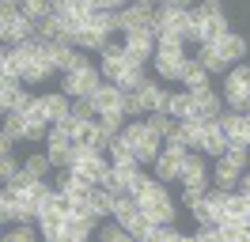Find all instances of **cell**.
Listing matches in <instances>:
<instances>
[{"label":"cell","instance_id":"cell-1","mask_svg":"<svg viewBox=\"0 0 250 242\" xmlns=\"http://www.w3.org/2000/svg\"><path fill=\"white\" fill-rule=\"evenodd\" d=\"M103 83V72H95V64L80 68V72H61V91L68 99H80V95H95Z\"/></svg>","mask_w":250,"mask_h":242},{"label":"cell","instance_id":"cell-2","mask_svg":"<svg viewBox=\"0 0 250 242\" xmlns=\"http://www.w3.org/2000/svg\"><path fill=\"white\" fill-rule=\"evenodd\" d=\"M125 60L129 64H144L156 57V30H129L125 34Z\"/></svg>","mask_w":250,"mask_h":242},{"label":"cell","instance_id":"cell-3","mask_svg":"<svg viewBox=\"0 0 250 242\" xmlns=\"http://www.w3.org/2000/svg\"><path fill=\"white\" fill-rule=\"evenodd\" d=\"M38 34V27H34L27 15H0V42L4 45H19V42H27V38H34Z\"/></svg>","mask_w":250,"mask_h":242},{"label":"cell","instance_id":"cell-4","mask_svg":"<svg viewBox=\"0 0 250 242\" xmlns=\"http://www.w3.org/2000/svg\"><path fill=\"white\" fill-rule=\"evenodd\" d=\"M152 8L156 4H125V8H118V30H152Z\"/></svg>","mask_w":250,"mask_h":242},{"label":"cell","instance_id":"cell-5","mask_svg":"<svg viewBox=\"0 0 250 242\" xmlns=\"http://www.w3.org/2000/svg\"><path fill=\"white\" fill-rule=\"evenodd\" d=\"M178 182H182V185H212L201 151H186V159H182V166H178Z\"/></svg>","mask_w":250,"mask_h":242},{"label":"cell","instance_id":"cell-6","mask_svg":"<svg viewBox=\"0 0 250 242\" xmlns=\"http://www.w3.org/2000/svg\"><path fill=\"white\" fill-rule=\"evenodd\" d=\"M193 151H205V155H212V159H220V155L228 151V136L220 133L216 121L201 125V136H197V148H193Z\"/></svg>","mask_w":250,"mask_h":242},{"label":"cell","instance_id":"cell-7","mask_svg":"<svg viewBox=\"0 0 250 242\" xmlns=\"http://www.w3.org/2000/svg\"><path fill=\"white\" fill-rule=\"evenodd\" d=\"M91 231H95L91 216L68 212V216H64V227H61V242H83V239H91Z\"/></svg>","mask_w":250,"mask_h":242},{"label":"cell","instance_id":"cell-8","mask_svg":"<svg viewBox=\"0 0 250 242\" xmlns=\"http://www.w3.org/2000/svg\"><path fill=\"white\" fill-rule=\"evenodd\" d=\"M137 95H141V102H144V114L167 110V102H171V91H163L156 80H144L141 87H137Z\"/></svg>","mask_w":250,"mask_h":242},{"label":"cell","instance_id":"cell-9","mask_svg":"<svg viewBox=\"0 0 250 242\" xmlns=\"http://www.w3.org/2000/svg\"><path fill=\"white\" fill-rule=\"evenodd\" d=\"M91 99H95V110H99V114H114V110H122V87L110 83V80L99 83V91H95Z\"/></svg>","mask_w":250,"mask_h":242},{"label":"cell","instance_id":"cell-10","mask_svg":"<svg viewBox=\"0 0 250 242\" xmlns=\"http://www.w3.org/2000/svg\"><path fill=\"white\" fill-rule=\"evenodd\" d=\"M239 166H231L228 159H216V166H212V174H208V182L216 185V189H224V193H231V189H239Z\"/></svg>","mask_w":250,"mask_h":242},{"label":"cell","instance_id":"cell-11","mask_svg":"<svg viewBox=\"0 0 250 242\" xmlns=\"http://www.w3.org/2000/svg\"><path fill=\"white\" fill-rule=\"evenodd\" d=\"M159 151H163V136L152 133V129H148V133H144L141 140L133 144V155H137V163H141V166L156 163V155H159Z\"/></svg>","mask_w":250,"mask_h":242},{"label":"cell","instance_id":"cell-12","mask_svg":"<svg viewBox=\"0 0 250 242\" xmlns=\"http://www.w3.org/2000/svg\"><path fill=\"white\" fill-rule=\"evenodd\" d=\"M110 42V30H103V27H95V23H83V27L76 30V49H103V45Z\"/></svg>","mask_w":250,"mask_h":242},{"label":"cell","instance_id":"cell-13","mask_svg":"<svg viewBox=\"0 0 250 242\" xmlns=\"http://www.w3.org/2000/svg\"><path fill=\"white\" fill-rule=\"evenodd\" d=\"M186 53H156V76L159 80H182Z\"/></svg>","mask_w":250,"mask_h":242},{"label":"cell","instance_id":"cell-14","mask_svg":"<svg viewBox=\"0 0 250 242\" xmlns=\"http://www.w3.org/2000/svg\"><path fill=\"white\" fill-rule=\"evenodd\" d=\"M38 212H42V204H38V201H34V197L27 193V189H23V193L16 197L12 220H16V223H38Z\"/></svg>","mask_w":250,"mask_h":242},{"label":"cell","instance_id":"cell-15","mask_svg":"<svg viewBox=\"0 0 250 242\" xmlns=\"http://www.w3.org/2000/svg\"><path fill=\"white\" fill-rule=\"evenodd\" d=\"M197 60L208 68V76H212V72H224V68L231 64V60L220 53V45H216V42H201V45H197Z\"/></svg>","mask_w":250,"mask_h":242},{"label":"cell","instance_id":"cell-16","mask_svg":"<svg viewBox=\"0 0 250 242\" xmlns=\"http://www.w3.org/2000/svg\"><path fill=\"white\" fill-rule=\"evenodd\" d=\"M137 216H141V201H137V197L133 193H122V197H114V220H118V223H133V220H137Z\"/></svg>","mask_w":250,"mask_h":242},{"label":"cell","instance_id":"cell-17","mask_svg":"<svg viewBox=\"0 0 250 242\" xmlns=\"http://www.w3.org/2000/svg\"><path fill=\"white\" fill-rule=\"evenodd\" d=\"M189 212L197 216V223H220V220H224V208H220V204H212V197H208V193L197 197V201L189 204Z\"/></svg>","mask_w":250,"mask_h":242},{"label":"cell","instance_id":"cell-18","mask_svg":"<svg viewBox=\"0 0 250 242\" xmlns=\"http://www.w3.org/2000/svg\"><path fill=\"white\" fill-rule=\"evenodd\" d=\"M42 106H46V118H49V125L53 121H61L68 110H72V99L64 95V91H53V95H42Z\"/></svg>","mask_w":250,"mask_h":242},{"label":"cell","instance_id":"cell-19","mask_svg":"<svg viewBox=\"0 0 250 242\" xmlns=\"http://www.w3.org/2000/svg\"><path fill=\"white\" fill-rule=\"evenodd\" d=\"M49 72H53V64H49V57L42 53V57H31L27 64H23L19 80H23V83H42V80H46Z\"/></svg>","mask_w":250,"mask_h":242},{"label":"cell","instance_id":"cell-20","mask_svg":"<svg viewBox=\"0 0 250 242\" xmlns=\"http://www.w3.org/2000/svg\"><path fill=\"white\" fill-rule=\"evenodd\" d=\"M193 12H197V8H193ZM201 15V12H197ZM201 23H205V42H216V38H224V34H228V15H224V8H220V12H212V15H201Z\"/></svg>","mask_w":250,"mask_h":242},{"label":"cell","instance_id":"cell-21","mask_svg":"<svg viewBox=\"0 0 250 242\" xmlns=\"http://www.w3.org/2000/svg\"><path fill=\"white\" fill-rule=\"evenodd\" d=\"M182 83H186L189 91L205 87V83H208V68H205L197 57H186V64H182Z\"/></svg>","mask_w":250,"mask_h":242},{"label":"cell","instance_id":"cell-22","mask_svg":"<svg viewBox=\"0 0 250 242\" xmlns=\"http://www.w3.org/2000/svg\"><path fill=\"white\" fill-rule=\"evenodd\" d=\"M216 45H220V53L228 60H239V57H247V38H239L235 30H228L224 38H216Z\"/></svg>","mask_w":250,"mask_h":242},{"label":"cell","instance_id":"cell-23","mask_svg":"<svg viewBox=\"0 0 250 242\" xmlns=\"http://www.w3.org/2000/svg\"><path fill=\"white\" fill-rule=\"evenodd\" d=\"M144 125H148L152 133H159V136H171L174 129H178V118H171L167 110H156V114H144Z\"/></svg>","mask_w":250,"mask_h":242},{"label":"cell","instance_id":"cell-24","mask_svg":"<svg viewBox=\"0 0 250 242\" xmlns=\"http://www.w3.org/2000/svg\"><path fill=\"white\" fill-rule=\"evenodd\" d=\"M167 114L171 118H178V121H186L189 114H193V91H178V95H171V102H167Z\"/></svg>","mask_w":250,"mask_h":242},{"label":"cell","instance_id":"cell-25","mask_svg":"<svg viewBox=\"0 0 250 242\" xmlns=\"http://www.w3.org/2000/svg\"><path fill=\"white\" fill-rule=\"evenodd\" d=\"M152 166H156V178L159 182H178V166H182V159H174V155H167V151H159Z\"/></svg>","mask_w":250,"mask_h":242},{"label":"cell","instance_id":"cell-26","mask_svg":"<svg viewBox=\"0 0 250 242\" xmlns=\"http://www.w3.org/2000/svg\"><path fill=\"white\" fill-rule=\"evenodd\" d=\"M0 129L12 136V140H23V129H27V114H19V110H4V114H0Z\"/></svg>","mask_w":250,"mask_h":242},{"label":"cell","instance_id":"cell-27","mask_svg":"<svg viewBox=\"0 0 250 242\" xmlns=\"http://www.w3.org/2000/svg\"><path fill=\"white\" fill-rule=\"evenodd\" d=\"M144 80H148V76H144V64H125V68H122V76H118L114 83H118L122 91H137V87L144 83Z\"/></svg>","mask_w":250,"mask_h":242},{"label":"cell","instance_id":"cell-28","mask_svg":"<svg viewBox=\"0 0 250 242\" xmlns=\"http://www.w3.org/2000/svg\"><path fill=\"white\" fill-rule=\"evenodd\" d=\"M156 53H186V38L171 34V30H159L156 34Z\"/></svg>","mask_w":250,"mask_h":242},{"label":"cell","instance_id":"cell-29","mask_svg":"<svg viewBox=\"0 0 250 242\" xmlns=\"http://www.w3.org/2000/svg\"><path fill=\"white\" fill-rule=\"evenodd\" d=\"M110 166H129V170H133V166H141V163H137V155H133L129 144L114 140V144H110Z\"/></svg>","mask_w":250,"mask_h":242},{"label":"cell","instance_id":"cell-30","mask_svg":"<svg viewBox=\"0 0 250 242\" xmlns=\"http://www.w3.org/2000/svg\"><path fill=\"white\" fill-rule=\"evenodd\" d=\"M224 91H250V64H235L231 72H228Z\"/></svg>","mask_w":250,"mask_h":242},{"label":"cell","instance_id":"cell-31","mask_svg":"<svg viewBox=\"0 0 250 242\" xmlns=\"http://www.w3.org/2000/svg\"><path fill=\"white\" fill-rule=\"evenodd\" d=\"M91 204L99 216H114V193H110L106 185H95L91 189Z\"/></svg>","mask_w":250,"mask_h":242},{"label":"cell","instance_id":"cell-32","mask_svg":"<svg viewBox=\"0 0 250 242\" xmlns=\"http://www.w3.org/2000/svg\"><path fill=\"white\" fill-rule=\"evenodd\" d=\"M19 15H27L31 23H38V19L49 15V0H19Z\"/></svg>","mask_w":250,"mask_h":242},{"label":"cell","instance_id":"cell-33","mask_svg":"<svg viewBox=\"0 0 250 242\" xmlns=\"http://www.w3.org/2000/svg\"><path fill=\"white\" fill-rule=\"evenodd\" d=\"M125 231H129V239H156V223H152L144 212H141V216H137L129 227H125Z\"/></svg>","mask_w":250,"mask_h":242},{"label":"cell","instance_id":"cell-34","mask_svg":"<svg viewBox=\"0 0 250 242\" xmlns=\"http://www.w3.org/2000/svg\"><path fill=\"white\" fill-rule=\"evenodd\" d=\"M152 185H156V174H144L141 166H137V170H133V178H129V193H133V197H144Z\"/></svg>","mask_w":250,"mask_h":242},{"label":"cell","instance_id":"cell-35","mask_svg":"<svg viewBox=\"0 0 250 242\" xmlns=\"http://www.w3.org/2000/svg\"><path fill=\"white\" fill-rule=\"evenodd\" d=\"M72 114H76L80 121H95V118H99L95 99H91V95H80V99H72Z\"/></svg>","mask_w":250,"mask_h":242},{"label":"cell","instance_id":"cell-36","mask_svg":"<svg viewBox=\"0 0 250 242\" xmlns=\"http://www.w3.org/2000/svg\"><path fill=\"white\" fill-rule=\"evenodd\" d=\"M23 166L31 170L34 178H46L49 170H53V163H49V155H46V151H34V155H31V159H27V163H23Z\"/></svg>","mask_w":250,"mask_h":242},{"label":"cell","instance_id":"cell-37","mask_svg":"<svg viewBox=\"0 0 250 242\" xmlns=\"http://www.w3.org/2000/svg\"><path fill=\"white\" fill-rule=\"evenodd\" d=\"M122 114L125 118H141L144 114V102H141L137 91H122Z\"/></svg>","mask_w":250,"mask_h":242},{"label":"cell","instance_id":"cell-38","mask_svg":"<svg viewBox=\"0 0 250 242\" xmlns=\"http://www.w3.org/2000/svg\"><path fill=\"white\" fill-rule=\"evenodd\" d=\"M182 38H186V42H197V45L205 42V23H201L197 12H189V23H186V30H182Z\"/></svg>","mask_w":250,"mask_h":242},{"label":"cell","instance_id":"cell-39","mask_svg":"<svg viewBox=\"0 0 250 242\" xmlns=\"http://www.w3.org/2000/svg\"><path fill=\"white\" fill-rule=\"evenodd\" d=\"M220 159H228L231 166H239V170H247V163H250V148H231V144H228V151H224Z\"/></svg>","mask_w":250,"mask_h":242},{"label":"cell","instance_id":"cell-40","mask_svg":"<svg viewBox=\"0 0 250 242\" xmlns=\"http://www.w3.org/2000/svg\"><path fill=\"white\" fill-rule=\"evenodd\" d=\"M46 133H49V121H34V118H27L23 140H46Z\"/></svg>","mask_w":250,"mask_h":242},{"label":"cell","instance_id":"cell-41","mask_svg":"<svg viewBox=\"0 0 250 242\" xmlns=\"http://www.w3.org/2000/svg\"><path fill=\"white\" fill-rule=\"evenodd\" d=\"M99 239L103 242H122V239H129V231H125V223H106L99 231Z\"/></svg>","mask_w":250,"mask_h":242},{"label":"cell","instance_id":"cell-42","mask_svg":"<svg viewBox=\"0 0 250 242\" xmlns=\"http://www.w3.org/2000/svg\"><path fill=\"white\" fill-rule=\"evenodd\" d=\"M53 125H57V129H61L64 136H76V133H80V125H83V121H80L76 114H72V110H68V114H64L61 121H53Z\"/></svg>","mask_w":250,"mask_h":242},{"label":"cell","instance_id":"cell-43","mask_svg":"<svg viewBox=\"0 0 250 242\" xmlns=\"http://www.w3.org/2000/svg\"><path fill=\"white\" fill-rule=\"evenodd\" d=\"M4 239H8V242H31L34 239V223H19L16 231H8Z\"/></svg>","mask_w":250,"mask_h":242},{"label":"cell","instance_id":"cell-44","mask_svg":"<svg viewBox=\"0 0 250 242\" xmlns=\"http://www.w3.org/2000/svg\"><path fill=\"white\" fill-rule=\"evenodd\" d=\"M197 239H201V242H224V235H220V223H201Z\"/></svg>","mask_w":250,"mask_h":242},{"label":"cell","instance_id":"cell-45","mask_svg":"<svg viewBox=\"0 0 250 242\" xmlns=\"http://www.w3.org/2000/svg\"><path fill=\"white\" fill-rule=\"evenodd\" d=\"M31 102H34V95H31V91H23V87H19V91H16V99H12V110L27 114V110H31Z\"/></svg>","mask_w":250,"mask_h":242},{"label":"cell","instance_id":"cell-46","mask_svg":"<svg viewBox=\"0 0 250 242\" xmlns=\"http://www.w3.org/2000/svg\"><path fill=\"white\" fill-rule=\"evenodd\" d=\"M16 170H19V163L12 159V151H8V155H0V182H8Z\"/></svg>","mask_w":250,"mask_h":242},{"label":"cell","instance_id":"cell-47","mask_svg":"<svg viewBox=\"0 0 250 242\" xmlns=\"http://www.w3.org/2000/svg\"><path fill=\"white\" fill-rule=\"evenodd\" d=\"M27 118H34V121H49V118H46V106H42V99H34V102H31Z\"/></svg>","mask_w":250,"mask_h":242},{"label":"cell","instance_id":"cell-48","mask_svg":"<svg viewBox=\"0 0 250 242\" xmlns=\"http://www.w3.org/2000/svg\"><path fill=\"white\" fill-rule=\"evenodd\" d=\"M49 12L53 15H68L72 12V0H49Z\"/></svg>","mask_w":250,"mask_h":242},{"label":"cell","instance_id":"cell-49","mask_svg":"<svg viewBox=\"0 0 250 242\" xmlns=\"http://www.w3.org/2000/svg\"><path fill=\"white\" fill-rule=\"evenodd\" d=\"M12 144H16V140H12V136L0 129V155H8V151H12Z\"/></svg>","mask_w":250,"mask_h":242},{"label":"cell","instance_id":"cell-50","mask_svg":"<svg viewBox=\"0 0 250 242\" xmlns=\"http://www.w3.org/2000/svg\"><path fill=\"white\" fill-rule=\"evenodd\" d=\"M197 12H201V15H212V12H220V4H216V0H205Z\"/></svg>","mask_w":250,"mask_h":242},{"label":"cell","instance_id":"cell-51","mask_svg":"<svg viewBox=\"0 0 250 242\" xmlns=\"http://www.w3.org/2000/svg\"><path fill=\"white\" fill-rule=\"evenodd\" d=\"M125 4H133V0H106V8H110V12H118V8H125Z\"/></svg>","mask_w":250,"mask_h":242},{"label":"cell","instance_id":"cell-52","mask_svg":"<svg viewBox=\"0 0 250 242\" xmlns=\"http://www.w3.org/2000/svg\"><path fill=\"white\" fill-rule=\"evenodd\" d=\"M243 239H250V220H243Z\"/></svg>","mask_w":250,"mask_h":242},{"label":"cell","instance_id":"cell-53","mask_svg":"<svg viewBox=\"0 0 250 242\" xmlns=\"http://www.w3.org/2000/svg\"><path fill=\"white\" fill-rule=\"evenodd\" d=\"M243 114L250 118V91H247V102H243Z\"/></svg>","mask_w":250,"mask_h":242},{"label":"cell","instance_id":"cell-54","mask_svg":"<svg viewBox=\"0 0 250 242\" xmlns=\"http://www.w3.org/2000/svg\"><path fill=\"white\" fill-rule=\"evenodd\" d=\"M91 8L99 12V8H106V0H91Z\"/></svg>","mask_w":250,"mask_h":242},{"label":"cell","instance_id":"cell-55","mask_svg":"<svg viewBox=\"0 0 250 242\" xmlns=\"http://www.w3.org/2000/svg\"><path fill=\"white\" fill-rule=\"evenodd\" d=\"M137 4H163V0H137Z\"/></svg>","mask_w":250,"mask_h":242},{"label":"cell","instance_id":"cell-56","mask_svg":"<svg viewBox=\"0 0 250 242\" xmlns=\"http://www.w3.org/2000/svg\"><path fill=\"white\" fill-rule=\"evenodd\" d=\"M0 239H4V231H0Z\"/></svg>","mask_w":250,"mask_h":242},{"label":"cell","instance_id":"cell-57","mask_svg":"<svg viewBox=\"0 0 250 242\" xmlns=\"http://www.w3.org/2000/svg\"><path fill=\"white\" fill-rule=\"evenodd\" d=\"M247 166H250V163H247Z\"/></svg>","mask_w":250,"mask_h":242}]
</instances>
